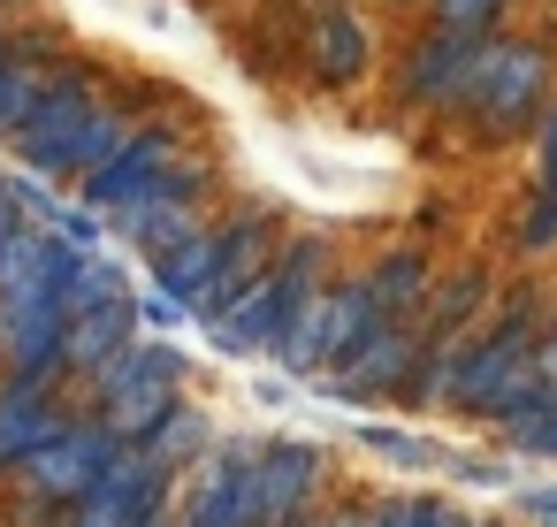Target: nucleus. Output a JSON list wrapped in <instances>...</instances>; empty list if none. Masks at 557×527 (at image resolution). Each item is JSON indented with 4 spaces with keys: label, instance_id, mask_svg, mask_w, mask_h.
I'll return each instance as SVG.
<instances>
[{
    "label": "nucleus",
    "instance_id": "f257e3e1",
    "mask_svg": "<svg viewBox=\"0 0 557 527\" xmlns=\"http://www.w3.org/2000/svg\"><path fill=\"white\" fill-rule=\"evenodd\" d=\"M184 367H191V359H184L169 336H131V344L115 352V367L92 375V413H100L123 443H138V436L176 405Z\"/></svg>",
    "mask_w": 557,
    "mask_h": 527
},
{
    "label": "nucleus",
    "instance_id": "f03ea898",
    "mask_svg": "<svg viewBox=\"0 0 557 527\" xmlns=\"http://www.w3.org/2000/svg\"><path fill=\"white\" fill-rule=\"evenodd\" d=\"M131 443L100 420V413H70L39 451H24V466L9 474V489H24V497H47V504H70V497H85L115 458H123Z\"/></svg>",
    "mask_w": 557,
    "mask_h": 527
},
{
    "label": "nucleus",
    "instance_id": "7ed1b4c3",
    "mask_svg": "<svg viewBox=\"0 0 557 527\" xmlns=\"http://www.w3.org/2000/svg\"><path fill=\"white\" fill-rule=\"evenodd\" d=\"M169 474H176V466H161L153 451H138V443H131V451H123V458L85 489V497H70V504H62V519H54V527H138L146 512H161V504H169Z\"/></svg>",
    "mask_w": 557,
    "mask_h": 527
},
{
    "label": "nucleus",
    "instance_id": "20e7f679",
    "mask_svg": "<svg viewBox=\"0 0 557 527\" xmlns=\"http://www.w3.org/2000/svg\"><path fill=\"white\" fill-rule=\"evenodd\" d=\"M77 405L62 397V382H16L0 375V481H9L24 466V451H39Z\"/></svg>",
    "mask_w": 557,
    "mask_h": 527
},
{
    "label": "nucleus",
    "instance_id": "39448f33",
    "mask_svg": "<svg viewBox=\"0 0 557 527\" xmlns=\"http://www.w3.org/2000/svg\"><path fill=\"white\" fill-rule=\"evenodd\" d=\"M138 336V298L123 291V298H108V306H85V314H70V329H62V367H70V382H92L100 367H115V352Z\"/></svg>",
    "mask_w": 557,
    "mask_h": 527
},
{
    "label": "nucleus",
    "instance_id": "423d86ee",
    "mask_svg": "<svg viewBox=\"0 0 557 527\" xmlns=\"http://www.w3.org/2000/svg\"><path fill=\"white\" fill-rule=\"evenodd\" d=\"M39 77H47V62H39L24 39H9V32H0V138H9V131L32 115V100H39Z\"/></svg>",
    "mask_w": 557,
    "mask_h": 527
},
{
    "label": "nucleus",
    "instance_id": "0eeeda50",
    "mask_svg": "<svg viewBox=\"0 0 557 527\" xmlns=\"http://www.w3.org/2000/svg\"><path fill=\"white\" fill-rule=\"evenodd\" d=\"M123 291H131V275H123V260L100 245V253H77L70 283H62V306L85 314V306H108V298H123Z\"/></svg>",
    "mask_w": 557,
    "mask_h": 527
},
{
    "label": "nucleus",
    "instance_id": "6e6552de",
    "mask_svg": "<svg viewBox=\"0 0 557 527\" xmlns=\"http://www.w3.org/2000/svg\"><path fill=\"white\" fill-rule=\"evenodd\" d=\"M138 451H153L161 466H184V458H199V451H207V420H199V413L176 397V405H169V413H161V420L138 436Z\"/></svg>",
    "mask_w": 557,
    "mask_h": 527
},
{
    "label": "nucleus",
    "instance_id": "1a4fd4ad",
    "mask_svg": "<svg viewBox=\"0 0 557 527\" xmlns=\"http://www.w3.org/2000/svg\"><path fill=\"white\" fill-rule=\"evenodd\" d=\"M108 230H115V222H108L100 207H85V199H77V207H62V222H54V237H62V245H77V253H100V245H108Z\"/></svg>",
    "mask_w": 557,
    "mask_h": 527
},
{
    "label": "nucleus",
    "instance_id": "9d476101",
    "mask_svg": "<svg viewBox=\"0 0 557 527\" xmlns=\"http://www.w3.org/2000/svg\"><path fill=\"white\" fill-rule=\"evenodd\" d=\"M184 314H191V306L169 298V291H161V298H138V329H161V336H169V329H184Z\"/></svg>",
    "mask_w": 557,
    "mask_h": 527
}]
</instances>
